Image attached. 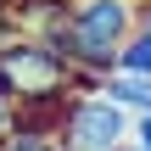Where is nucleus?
I'll return each instance as SVG.
<instances>
[{
    "mask_svg": "<svg viewBox=\"0 0 151 151\" xmlns=\"http://www.w3.org/2000/svg\"><path fill=\"white\" fill-rule=\"evenodd\" d=\"M62 6H73V0H62Z\"/></svg>",
    "mask_w": 151,
    "mask_h": 151,
    "instance_id": "nucleus-10",
    "label": "nucleus"
},
{
    "mask_svg": "<svg viewBox=\"0 0 151 151\" xmlns=\"http://www.w3.org/2000/svg\"><path fill=\"white\" fill-rule=\"evenodd\" d=\"M95 90H101L112 106H123L129 118L151 112V73H129V67H118V73H101Z\"/></svg>",
    "mask_w": 151,
    "mask_h": 151,
    "instance_id": "nucleus-4",
    "label": "nucleus"
},
{
    "mask_svg": "<svg viewBox=\"0 0 151 151\" xmlns=\"http://www.w3.org/2000/svg\"><path fill=\"white\" fill-rule=\"evenodd\" d=\"M118 67L151 73V6H140V22H134V34H129V45H123V62H118Z\"/></svg>",
    "mask_w": 151,
    "mask_h": 151,
    "instance_id": "nucleus-5",
    "label": "nucleus"
},
{
    "mask_svg": "<svg viewBox=\"0 0 151 151\" xmlns=\"http://www.w3.org/2000/svg\"><path fill=\"white\" fill-rule=\"evenodd\" d=\"M129 112L123 106H112L101 90H78L67 106H62V129H56V140L62 151H118L129 140Z\"/></svg>",
    "mask_w": 151,
    "mask_h": 151,
    "instance_id": "nucleus-3",
    "label": "nucleus"
},
{
    "mask_svg": "<svg viewBox=\"0 0 151 151\" xmlns=\"http://www.w3.org/2000/svg\"><path fill=\"white\" fill-rule=\"evenodd\" d=\"M11 123H17V106H11V95H6V90H0V140H6V134H11Z\"/></svg>",
    "mask_w": 151,
    "mask_h": 151,
    "instance_id": "nucleus-8",
    "label": "nucleus"
},
{
    "mask_svg": "<svg viewBox=\"0 0 151 151\" xmlns=\"http://www.w3.org/2000/svg\"><path fill=\"white\" fill-rule=\"evenodd\" d=\"M134 22H140V0H73L50 50L78 73V90H95L101 73H118Z\"/></svg>",
    "mask_w": 151,
    "mask_h": 151,
    "instance_id": "nucleus-1",
    "label": "nucleus"
},
{
    "mask_svg": "<svg viewBox=\"0 0 151 151\" xmlns=\"http://www.w3.org/2000/svg\"><path fill=\"white\" fill-rule=\"evenodd\" d=\"M0 90L11 95L17 112L28 106H67L78 95V73L39 39H6L0 45Z\"/></svg>",
    "mask_w": 151,
    "mask_h": 151,
    "instance_id": "nucleus-2",
    "label": "nucleus"
},
{
    "mask_svg": "<svg viewBox=\"0 0 151 151\" xmlns=\"http://www.w3.org/2000/svg\"><path fill=\"white\" fill-rule=\"evenodd\" d=\"M0 151H62V140H56V134H17V129H11V134L0 140Z\"/></svg>",
    "mask_w": 151,
    "mask_h": 151,
    "instance_id": "nucleus-6",
    "label": "nucleus"
},
{
    "mask_svg": "<svg viewBox=\"0 0 151 151\" xmlns=\"http://www.w3.org/2000/svg\"><path fill=\"white\" fill-rule=\"evenodd\" d=\"M118 151H146V146H134V140H123V146H118Z\"/></svg>",
    "mask_w": 151,
    "mask_h": 151,
    "instance_id": "nucleus-9",
    "label": "nucleus"
},
{
    "mask_svg": "<svg viewBox=\"0 0 151 151\" xmlns=\"http://www.w3.org/2000/svg\"><path fill=\"white\" fill-rule=\"evenodd\" d=\"M129 140H134V146H146V151H151V112H140V118L129 123Z\"/></svg>",
    "mask_w": 151,
    "mask_h": 151,
    "instance_id": "nucleus-7",
    "label": "nucleus"
}]
</instances>
